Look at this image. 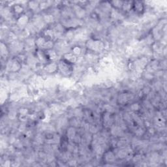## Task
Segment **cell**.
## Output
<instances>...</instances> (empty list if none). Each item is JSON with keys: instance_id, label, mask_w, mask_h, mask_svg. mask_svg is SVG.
Instances as JSON below:
<instances>
[{"instance_id": "1", "label": "cell", "mask_w": 167, "mask_h": 167, "mask_svg": "<svg viewBox=\"0 0 167 167\" xmlns=\"http://www.w3.org/2000/svg\"><path fill=\"white\" fill-rule=\"evenodd\" d=\"M35 43H36V45L39 49H42L43 50H51L53 46L52 41L43 36L38 37L36 40V42H35Z\"/></svg>"}, {"instance_id": "2", "label": "cell", "mask_w": 167, "mask_h": 167, "mask_svg": "<svg viewBox=\"0 0 167 167\" xmlns=\"http://www.w3.org/2000/svg\"><path fill=\"white\" fill-rule=\"evenodd\" d=\"M72 65L73 64H71L69 62L65 61V59H62V60L58 64V69L60 71V72L63 75L65 76H69L72 73V71H73Z\"/></svg>"}, {"instance_id": "3", "label": "cell", "mask_w": 167, "mask_h": 167, "mask_svg": "<svg viewBox=\"0 0 167 167\" xmlns=\"http://www.w3.org/2000/svg\"><path fill=\"white\" fill-rule=\"evenodd\" d=\"M132 9L137 14H142L144 10V4L142 2H133L132 3Z\"/></svg>"}, {"instance_id": "4", "label": "cell", "mask_w": 167, "mask_h": 167, "mask_svg": "<svg viewBox=\"0 0 167 167\" xmlns=\"http://www.w3.org/2000/svg\"><path fill=\"white\" fill-rule=\"evenodd\" d=\"M63 59H65V61L69 62L71 64H73L76 62L77 58H76V56L73 53H69L64 55Z\"/></svg>"}, {"instance_id": "5", "label": "cell", "mask_w": 167, "mask_h": 167, "mask_svg": "<svg viewBox=\"0 0 167 167\" xmlns=\"http://www.w3.org/2000/svg\"><path fill=\"white\" fill-rule=\"evenodd\" d=\"M13 13L16 16H21V15L24 12V8L22 5L20 4H16L13 7Z\"/></svg>"}, {"instance_id": "6", "label": "cell", "mask_w": 167, "mask_h": 167, "mask_svg": "<svg viewBox=\"0 0 167 167\" xmlns=\"http://www.w3.org/2000/svg\"><path fill=\"white\" fill-rule=\"evenodd\" d=\"M109 3L111 4L112 7H114L116 8V9H122V8L123 2L115 1V2H109Z\"/></svg>"}]
</instances>
